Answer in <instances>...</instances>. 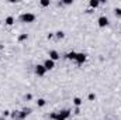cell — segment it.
I'll return each instance as SVG.
<instances>
[{
    "mask_svg": "<svg viewBox=\"0 0 121 120\" xmlns=\"http://www.w3.org/2000/svg\"><path fill=\"white\" fill-rule=\"evenodd\" d=\"M73 113H75V115H80V107H76Z\"/></svg>",
    "mask_w": 121,
    "mask_h": 120,
    "instance_id": "obj_22",
    "label": "cell"
},
{
    "mask_svg": "<svg viewBox=\"0 0 121 120\" xmlns=\"http://www.w3.org/2000/svg\"><path fill=\"white\" fill-rule=\"evenodd\" d=\"M27 38H28V34H20L17 40H18V42H23V41H26Z\"/></svg>",
    "mask_w": 121,
    "mask_h": 120,
    "instance_id": "obj_14",
    "label": "cell"
},
{
    "mask_svg": "<svg viewBox=\"0 0 121 120\" xmlns=\"http://www.w3.org/2000/svg\"><path fill=\"white\" fill-rule=\"evenodd\" d=\"M72 115V110L69 109H63L60 112H52L49 115V120H68Z\"/></svg>",
    "mask_w": 121,
    "mask_h": 120,
    "instance_id": "obj_1",
    "label": "cell"
},
{
    "mask_svg": "<svg viewBox=\"0 0 121 120\" xmlns=\"http://www.w3.org/2000/svg\"><path fill=\"white\" fill-rule=\"evenodd\" d=\"M0 26H1V21H0Z\"/></svg>",
    "mask_w": 121,
    "mask_h": 120,
    "instance_id": "obj_24",
    "label": "cell"
},
{
    "mask_svg": "<svg viewBox=\"0 0 121 120\" xmlns=\"http://www.w3.org/2000/svg\"><path fill=\"white\" fill-rule=\"evenodd\" d=\"M31 99H32V95L31 93H27L26 95V100H31Z\"/></svg>",
    "mask_w": 121,
    "mask_h": 120,
    "instance_id": "obj_21",
    "label": "cell"
},
{
    "mask_svg": "<svg viewBox=\"0 0 121 120\" xmlns=\"http://www.w3.org/2000/svg\"><path fill=\"white\" fill-rule=\"evenodd\" d=\"M76 55H78V52L72 51V52H68V54L65 55V58H66V60H72V61H75V60H76Z\"/></svg>",
    "mask_w": 121,
    "mask_h": 120,
    "instance_id": "obj_10",
    "label": "cell"
},
{
    "mask_svg": "<svg viewBox=\"0 0 121 120\" xmlns=\"http://www.w3.org/2000/svg\"><path fill=\"white\" fill-rule=\"evenodd\" d=\"M87 99H89L90 102H93V100L96 99V95H94V93H89V96H87Z\"/></svg>",
    "mask_w": 121,
    "mask_h": 120,
    "instance_id": "obj_19",
    "label": "cell"
},
{
    "mask_svg": "<svg viewBox=\"0 0 121 120\" xmlns=\"http://www.w3.org/2000/svg\"><path fill=\"white\" fill-rule=\"evenodd\" d=\"M48 55H49V60H52L54 62H55V61H58L60 58V54L56 51V50H51V51L48 52Z\"/></svg>",
    "mask_w": 121,
    "mask_h": 120,
    "instance_id": "obj_8",
    "label": "cell"
},
{
    "mask_svg": "<svg viewBox=\"0 0 121 120\" xmlns=\"http://www.w3.org/2000/svg\"><path fill=\"white\" fill-rule=\"evenodd\" d=\"M34 72H35V75L37 76H44L45 74H47V69L44 68V65H35V69H34Z\"/></svg>",
    "mask_w": 121,
    "mask_h": 120,
    "instance_id": "obj_5",
    "label": "cell"
},
{
    "mask_svg": "<svg viewBox=\"0 0 121 120\" xmlns=\"http://www.w3.org/2000/svg\"><path fill=\"white\" fill-rule=\"evenodd\" d=\"M35 103H37V106H38V107H44V106L47 105V100H45V99H42V97H39Z\"/></svg>",
    "mask_w": 121,
    "mask_h": 120,
    "instance_id": "obj_13",
    "label": "cell"
},
{
    "mask_svg": "<svg viewBox=\"0 0 121 120\" xmlns=\"http://www.w3.org/2000/svg\"><path fill=\"white\" fill-rule=\"evenodd\" d=\"M72 3H73V1H70V0H66V1H62V4H66V6H68V4H72Z\"/></svg>",
    "mask_w": 121,
    "mask_h": 120,
    "instance_id": "obj_23",
    "label": "cell"
},
{
    "mask_svg": "<svg viewBox=\"0 0 121 120\" xmlns=\"http://www.w3.org/2000/svg\"><path fill=\"white\" fill-rule=\"evenodd\" d=\"M42 65H44V68H45L47 71H51V69H54V68H55V62H54L52 60H49V58H47V60L44 61V64H42Z\"/></svg>",
    "mask_w": 121,
    "mask_h": 120,
    "instance_id": "obj_7",
    "label": "cell"
},
{
    "mask_svg": "<svg viewBox=\"0 0 121 120\" xmlns=\"http://www.w3.org/2000/svg\"><path fill=\"white\" fill-rule=\"evenodd\" d=\"M39 4H41L42 7H48V6L51 4V1H49V0H41V1H39Z\"/></svg>",
    "mask_w": 121,
    "mask_h": 120,
    "instance_id": "obj_17",
    "label": "cell"
},
{
    "mask_svg": "<svg viewBox=\"0 0 121 120\" xmlns=\"http://www.w3.org/2000/svg\"><path fill=\"white\" fill-rule=\"evenodd\" d=\"M14 21H16V20H14V17H13V16H9V17H6V18H4V24H6V26H13V24H14Z\"/></svg>",
    "mask_w": 121,
    "mask_h": 120,
    "instance_id": "obj_9",
    "label": "cell"
},
{
    "mask_svg": "<svg viewBox=\"0 0 121 120\" xmlns=\"http://www.w3.org/2000/svg\"><path fill=\"white\" fill-rule=\"evenodd\" d=\"M0 120H3V119H0Z\"/></svg>",
    "mask_w": 121,
    "mask_h": 120,
    "instance_id": "obj_26",
    "label": "cell"
},
{
    "mask_svg": "<svg viewBox=\"0 0 121 120\" xmlns=\"http://www.w3.org/2000/svg\"><path fill=\"white\" fill-rule=\"evenodd\" d=\"M108 18L106 17V16H100L99 17V20H97V26L100 27V28H104V27H107L108 26Z\"/></svg>",
    "mask_w": 121,
    "mask_h": 120,
    "instance_id": "obj_4",
    "label": "cell"
},
{
    "mask_svg": "<svg viewBox=\"0 0 121 120\" xmlns=\"http://www.w3.org/2000/svg\"><path fill=\"white\" fill-rule=\"evenodd\" d=\"M0 61H1V57H0Z\"/></svg>",
    "mask_w": 121,
    "mask_h": 120,
    "instance_id": "obj_25",
    "label": "cell"
},
{
    "mask_svg": "<svg viewBox=\"0 0 121 120\" xmlns=\"http://www.w3.org/2000/svg\"><path fill=\"white\" fill-rule=\"evenodd\" d=\"M35 14L34 13H23L20 16V21L21 23H26V24H30V23H34L35 21Z\"/></svg>",
    "mask_w": 121,
    "mask_h": 120,
    "instance_id": "obj_3",
    "label": "cell"
},
{
    "mask_svg": "<svg viewBox=\"0 0 121 120\" xmlns=\"http://www.w3.org/2000/svg\"><path fill=\"white\" fill-rule=\"evenodd\" d=\"M89 6H90L91 10H93V9H97V7L100 6V1H99V0H90V1H89Z\"/></svg>",
    "mask_w": 121,
    "mask_h": 120,
    "instance_id": "obj_11",
    "label": "cell"
},
{
    "mask_svg": "<svg viewBox=\"0 0 121 120\" xmlns=\"http://www.w3.org/2000/svg\"><path fill=\"white\" fill-rule=\"evenodd\" d=\"M114 16L117 18H121V7H116L114 9Z\"/></svg>",
    "mask_w": 121,
    "mask_h": 120,
    "instance_id": "obj_16",
    "label": "cell"
},
{
    "mask_svg": "<svg viewBox=\"0 0 121 120\" xmlns=\"http://www.w3.org/2000/svg\"><path fill=\"white\" fill-rule=\"evenodd\" d=\"M87 60V55L86 54H83V52H78V55H76V62H78V65H82V64H85Z\"/></svg>",
    "mask_w": 121,
    "mask_h": 120,
    "instance_id": "obj_6",
    "label": "cell"
},
{
    "mask_svg": "<svg viewBox=\"0 0 121 120\" xmlns=\"http://www.w3.org/2000/svg\"><path fill=\"white\" fill-rule=\"evenodd\" d=\"M72 102H73V105H75L76 107H80V106H82V103H83V102H82V99H80V97H78V96H76V97H73V100H72Z\"/></svg>",
    "mask_w": 121,
    "mask_h": 120,
    "instance_id": "obj_12",
    "label": "cell"
},
{
    "mask_svg": "<svg viewBox=\"0 0 121 120\" xmlns=\"http://www.w3.org/2000/svg\"><path fill=\"white\" fill-rule=\"evenodd\" d=\"M55 37H56V38H58V40H62V38H65V32H63V31H56V32H55Z\"/></svg>",
    "mask_w": 121,
    "mask_h": 120,
    "instance_id": "obj_15",
    "label": "cell"
},
{
    "mask_svg": "<svg viewBox=\"0 0 121 120\" xmlns=\"http://www.w3.org/2000/svg\"><path fill=\"white\" fill-rule=\"evenodd\" d=\"M54 37H55V32H49V34L47 35V38H48V40H51V38H54Z\"/></svg>",
    "mask_w": 121,
    "mask_h": 120,
    "instance_id": "obj_20",
    "label": "cell"
},
{
    "mask_svg": "<svg viewBox=\"0 0 121 120\" xmlns=\"http://www.w3.org/2000/svg\"><path fill=\"white\" fill-rule=\"evenodd\" d=\"M4 117H9V116H11V112L10 110H3V113H1Z\"/></svg>",
    "mask_w": 121,
    "mask_h": 120,
    "instance_id": "obj_18",
    "label": "cell"
},
{
    "mask_svg": "<svg viewBox=\"0 0 121 120\" xmlns=\"http://www.w3.org/2000/svg\"><path fill=\"white\" fill-rule=\"evenodd\" d=\"M31 113L30 107H24L23 110H14L11 112V119L13 120H24Z\"/></svg>",
    "mask_w": 121,
    "mask_h": 120,
    "instance_id": "obj_2",
    "label": "cell"
}]
</instances>
